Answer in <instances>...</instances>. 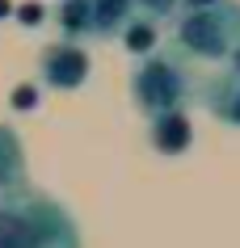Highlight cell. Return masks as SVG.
I'll return each instance as SVG.
<instances>
[{
    "mask_svg": "<svg viewBox=\"0 0 240 248\" xmlns=\"http://www.w3.org/2000/svg\"><path fill=\"white\" fill-rule=\"evenodd\" d=\"M131 101L147 122L169 118V114H186L198 101V80H194L190 63L177 51L160 46V51L131 63Z\"/></svg>",
    "mask_w": 240,
    "mask_h": 248,
    "instance_id": "7a4b0ae2",
    "label": "cell"
},
{
    "mask_svg": "<svg viewBox=\"0 0 240 248\" xmlns=\"http://www.w3.org/2000/svg\"><path fill=\"white\" fill-rule=\"evenodd\" d=\"M135 17H139L135 0H89V38H97V42L122 38V30Z\"/></svg>",
    "mask_w": 240,
    "mask_h": 248,
    "instance_id": "8992f818",
    "label": "cell"
},
{
    "mask_svg": "<svg viewBox=\"0 0 240 248\" xmlns=\"http://www.w3.org/2000/svg\"><path fill=\"white\" fill-rule=\"evenodd\" d=\"M89 72H93V63H89V51L84 46H76V42H51V46H42L38 51V76L47 89L55 93H76L89 84Z\"/></svg>",
    "mask_w": 240,
    "mask_h": 248,
    "instance_id": "277c9868",
    "label": "cell"
},
{
    "mask_svg": "<svg viewBox=\"0 0 240 248\" xmlns=\"http://www.w3.org/2000/svg\"><path fill=\"white\" fill-rule=\"evenodd\" d=\"M122 46H127V55H135V59H144V55L160 51V26L156 21H147V17H135L131 26L122 30Z\"/></svg>",
    "mask_w": 240,
    "mask_h": 248,
    "instance_id": "30bf717a",
    "label": "cell"
},
{
    "mask_svg": "<svg viewBox=\"0 0 240 248\" xmlns=\"http://www.w3.org/2000/svg\"><path fill=\"white\" fill-rule=\"evenodd\" d=\"M227 72H236V76H240V42L232 46V55H227Z\"/></svg>",
    "mask_w": 240,
    "mask_h": 248,
    "instance_id": "8fae6325",
    "label": "cell"
},
{
    "mask_svg": "<svg viewBox=\"0 0 240 248\" xmlns=\"http://www.w3.org/2000/svg\"><path fill=\"white\" fill-rule=\"evenodd\" d=\"M26 189V152L13 126H0V202Z\"/></svg>",
    "mask_w": 240,
    "mask_h": 248,
    "instance_id": "52a82bcc",
    "label": "cell"
},
{
    "mask_svg": "<svg viewBox=\"0 0 240 248\" xmlns=\"http://www.w3.org/2000/svg\"><path fill=\"white\" fill-rule=\"evenodd\" d=\"M0 248H80V227L64 202L26 185L0 202Z\"/></svg>",
    "mask_w": 240,
    "mask_h": 248,
    "instance_id": "6da1fadb",
    "label": "cell"
},
{
    "mask_svg": "<svg viewBox=\"0 0 240 248\" xmlns=\"http://www.w3.org/2000/svg\"><path fill=\"white\" fill-rule=\"evenodd\" d=\"M198 101L211 109L215 122H224L232 131H240V76L236 72H215L207 84H198Z\"/></svg>",
    "mask_w": 240,
    "mask_h": 248,
    "instance_id": "5b68a950",
    "label": "cell"
},
{
    "mask_svg": "<svg viewBox=\"0 0 240 248\" xmlns=\"http://www.w3.org/2000/svg\"><path fill=\"white\" fill-rule=\"evenodd\" d=\"M55 26H59L64 42L84 46L89 42V0H64L59 13H55Z\"/></svg>",
    "mask_w": 240,
    "mask_h": 248,
    "instance_id": "9c48e42d",
    "label": "cell"
},
{
    "mask_svg": "<svg viewBox=\"0 0 240 248\" xmlns=\"http://www.w3.org/2000/svg\"><path fill=\"white\" fill-rule=\"evenodd\" d=\"M240 42V4L219 0L207 9H181L169 21V51L181 59H202V63H227L232 46Z\"/></svg>",
    "mask_w": 240,
    "mask_h": 248,
    "instance_id": "3957f363",
    "label": "cell"
},
{
    "mask_svg": "<svg viewBox=\"0 0 240 248\" xmlns=\"http://www.w3.org/2000/svg\"><path fill=\"white\" fill-rule=\"evenodd\" d=\"M207 4H219V0H181V9H207Z\"/></svg>",
    "mask_w": 240,
    "mask_h": 248,
    "instance_id": "7c38bea8",
    "label": "cell"
},
{
    "mask_svg": "<svg viewBox=\"0 0 240 248\" xmlns=\"http://www.w3.org/2000/svg\"><path fill=\"white\" fill-rule=\"evenodd\" d=\"M147 135H152V147L160 156H186L190 143H194V126H190L186 114H169V118L147 122Z\"/></svg>",
    "mask_w": 240,
    "mask_h": 248,
    "instance_id": "ba28073f",
    "label": "cell"
}]
</instances>
